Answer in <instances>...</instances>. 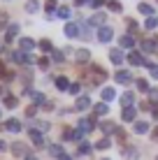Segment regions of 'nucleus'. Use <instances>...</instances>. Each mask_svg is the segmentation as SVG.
Returning a JSON list of instances; mask_svg holds the SVG:
<instances>
[{"instance_id":"f8f14e48","label":"nucleus","mask_w":158,"mask_h":160,"mask_svg":"<svg viewBox=\"0 0 158 160\" xmlns=\"http://www.w3.org/2000/svg\"><path fill=\"white\" fill-rule=\"evenodd\" d=\"M12 153H14V156H28V148H26V144H21V142H14V144H12Z\"/></svg>"},{"instance_id":"37998d69","label":"nucleus","mask_w":158,"mask_h":160,"mask_svg":"<svg viewBox=\"0 0 158 160\" xmlns=\"http://www.w3.org/2000/svg\"><path fill=\"white\" fill-rule=\"evenodd\" d=\"M58 16L61 19H70V7H61L58 9Z\"/></svg>"},{"instance_id":"f257e3e1","label":"nucleus","mask_w":158,"mask_h":160,"mask_svg":"<svg viewBox=\"0 0 158 160\" xmlns=\"http://www.w3.org/2000/svg\"><path fill=\"white\" fill-rule=\"evenodd\" d=\"M84 77H86V81H89L91 86H98V84H102V81L107 79V72L100 68V65H91L89 72H86Z\"/></svg>"},{"instance_id":"cd10ccee","label":"nucleus","mask_w":158,"mask_h":160,"mask_svg":"<svg viewBox=\"0 0 158 160\" xmlns=\"http://www.w3.org/2000/svg\"><path fill=\"white\" fill-rule=\"evenodd\" d=\"M16 104H19V98L16 95H5V107L7 109H14Z\"/></svg>"},{"instance_id":"de8ad7c7","label":"nucleus","mask_w":158,"mask_h":160,"mask_svg":"<svg viewBox=\"0 0 158 160\" xmlns=\"http://www.w3.org/2000/svg\"><path fill=\"white\" fill-rule=\"evenodd\" d=\"M149 95H151V100H154V104H158V88H151Z\"/></svg>"},{"instance_id":"bb28decb","label":"nucleus","mask_w":158,"mask_h":160,"mask_svg":"<svg viewBox=\"0 0 158 160\" xmlns=\"http://www.w3.org/2000/svg\"><path fill=\"white\" fill-rule=\"evenodd\" d=\"M137 9L146 16V19H149V16H154V7H151V5H146V2H140V7H137Z\"/></svg>"},{"instance_id":"a878e982","label":"nucleus","mask_w":158,"mask_h":160,"mask_svg":"<svg viewBox=\"0 0 158 160\" xmlns=\"http://www.w3.org/2000/svg\"><path fill=\"white\" fill-rule=\"evenodd\" d=\"M135 132H137V135L149 132V123H146V121H137V123H135Z\"/></svg>"},{"instance_id":"79ce46f5","label":"nucleus","mask_w":158,"mask_h":160,"mask_svg":"<svg viewBox=\"0 0 158 160\" xmlns=\"http://www.w3.org/2000/svg\"><path fill=\"white\" fill-rule=\"evenodd\" d=\"M51 58H54V63H63V58H65V56H63V53H61V51H56V49H54V53H51Z\"/></svg>"},{"instance_id":"1a4fd4ad","label":"nucleus","mask_w":158,"mask_h":160,"mask_svg":"<svg viewBox=\"0 0 158 160\" xmlns=\"http://www.w3.org/2000/svg\"><path fill=\"white\" fill-rule=\"evenodd\" d=\"M19 49H21V51H33V49H35V40H30V37H21V40H19Z\"/></svg>"},{"instance_id":"4468645a","label":"nucleus","mask_w":158,"mask_h":160,"mask_svg":"<svg viewBox=\"0 0 158 160\" xmlns=\"http://www.w3.org/2000/svg\"><path fill=\"white\" fill-rule=\"evenodd\" d=\"M0 79H3V81H12V79H14V72L5 68V63H3V60H0Z\"/></svg>"},{"instance_id":"7c9ffc66","label":"nucleus","mask_w":158,"mask_h":160,"mask_svg":"<svg viewBox=\"0 0 158 160\" xmlns=\"http://www.w3.org/2000/svg\"><path fill=\"white\" fill-rule=\"evenodd\" d=\"M40 49H42V51H47V53H54V44H51V40H40Z\"/></svg>"},{"instance_id":"f704fd0d","label":"nucleus","mask_w":158,"mask_h":160,"mask_svg":"<svg viewBox=\"0 0 158 160\" xmlns=\"http://www.w3.org/2000/svg\"><path fill=\"white\" fill-rule=\"evenodd\" d=\"M107 7H110L112 9V12H121V2H116V0H107Z\"/></svg>"},{"instance_id":"09e8293b","label":"nucleus","mask_w":158,"mask_h":160,"mask_svg":"<svg viewBox=\"0 0 158 160\" xmlns=\"http://www.w3.org/2000/svg\"><path fill=\"white\" fill-rule=\"evenodd\" d=\"M68 93H72V95H77V93H79V84H70Z\"/></svg>"},{"instance_id":"dca6fc26","label":"nucleus","mask_w":158,"mask_h":160,"mask_svg":"<svg viewBox=\"0 0 158 160\" xmlns=\"http://www.w3.org/2000/svg\"><path fill=\"white\" fill-rule=\"evenodd\" d=\"M119 100H121V104H123V107H133V102H135V93L126 91L121 98H119Z\"/></svg>"},{"instance_id":"72a5a7b5","label":"nucleus","mask_w":158,"mask_h":160,"mask_svg":"<svg viewBox=\"0 0 158 160\" xmlns=\"http://www.w3.org/2000/svg\"><path fill=\"white\" fill-rule=\"evenodd\" d=\"M91 151H93V146H91L89 142H81V144H79V153H81V156H86V153H91Z\"/></svg>"},{"instance_id":"13d9d810","label":"nucleus","mask_w":158,"mask_h":160,"mask_svg":"<svg viewBox=\"0 0 158 160\" xmlns=\"http://www.w3.org/2000/svg\"><path fill=\"white\" fill-rule=\"evenodd\" d=\"M26 160H37V156H33V153H28V156H26Z\"/></svg>"},{"instance_id":"2f4dec72","label":"nucleus","mask_w":158,"mask_h":160,"mask_svg":"<svg viewBox=\"0 0 158 160\" xmlns=\"http://www.w3.org/2000/svg\"><path fill=\"white\" fill-rule=\"evenodd\" d=\"M135 84H137V91H142V93H149V91H151V88H149V81H146V79H137Z\"/></svg>"},{"instance_id":"e433bc0d","label":"nucleus","mask_w":158,"mask_h":160,"mask_svg":"<svg viewBox=\"0 0 158 160\" xmlns=\"http://www.w3.org/2000/svg\"><path fill=\"white\" fill-rule=\"evenodd\" d=\"M110 144H112V142L107 139V137H102V139H100V142H98V144H95V148H100V151H105V148H110Z\"/></svg>"},{"instance_id":"c85d7f7f","label":"nucleus","mask_w":158,"mask_h":160,"mask_svg":"<svg viewBox=\"0 0 158 160\" xmlns=\"http://www.w3.org/2000/svg\"><path fill=\"white\" fill-rule=\"evenodd\" d=\"M100 130H102V132H107V135H110V132H116L119 128H116V125L112 123V121H105V123H100Z\"/></svg>"},{"instance_id":"9b49d317","label":"nucleus","mask_w":158,"mask_h":160,"mask_svg":"<svg viewBox=\"0 0 158 160\" xmlns=\"http://www.w3.org/2000/svg\"><path fill=\"white\" fill-rule=\"evenodd\" d=\"M156 47H158V37H151V40H144L142 42V51H146V53L156 51Z\"/></svg>"},{"instance_id":"9d476101","label":"nucleus","mask_w":158,"mask_h":160,"mask_svg":"<svg viewBox=\"0 0 158 160\" xmlns=\"http://www.w3.org/2000/svg\"><path fill=\"white\" fill-rule=\"evenodd\" d=\"M105 19H107L105 12H95V14L89 19V26H91V28H93V26H102V23H105Z\"/></svg>"},{"instance_id":"4be33fe9","label":"nucleus","mask_w":158,"mask_h":160,"mask_svg":"<svg viewBox=\"0 0 158 160\" xmlns=\"http://www.w3.org/2000/svg\"><path fill=\"white\" fill-rule=\"evenodd\" d=\"M128 63H130V65H142V63H144V58H142V53L133 51V53H128Z\"/></svg>"},{"instance_id":"ea45409f","label":"nucleus","mask_w":158,"mask_h":160,"mask_svg":"<svg viewBox=\"0 0 158 160\" xmlns=\"http://www.w3.org/2000/svg\"><path fill=\"white\" fill-rule=\"evenodd\" d=\"M123 156H126V158H135V156H137V151H135L133 146H126V148H123Z\"/></svg>"},{"instance_id":"473e14b6","label":"nucleus","mask_w":158,"mask_h":160,"mask_svg":"<svg viewBox=\"0 0 158 160\" xmlns=\"http://www.w3.org/2000/svg\"><path fill=\"white\" fill-rule=\"evenodd\" d=\"M56 7H58L56 0H47V2H44V9L49 12V16H51V12H56Z\"/></svg>"},{"instance_id":"39448f33","label":"nucleus","mask_w":158,"mask_h":160,"mask_svg":"<svg viewBox=\"0 0 158 160\" xmlns=\"http://www.w3.org/2000/svg\"><path fill=\"white\" fill-rule=\"evenodd\" d=\"M114 79H116L119 84H130V81H133V74H130L128 70H119V72L114 74Z\"/></svg>"},{"instance_id":"c756f323","label":"nucleus","mask_w":158,"mask_h":160,"mask_svg":"<svg viewBox=\"0 0 158 160\" xmlns=\"http://www.w3.org/2000/svg\"><path fill=\"white\" fill-rule=\"evenodd\" d=\"M37 9H40V2H37V0H28V2H26V12L28 14H35Z\"/></svg>"},{"instance_id":"5fc2aeb1","label":"nucleus","mask_w":158,"mask_h":160,"mask_svg":"<svg viewBox=\"0 0 158 160\" xmlns=\"http://www.w3.org/2000/svg\"><path fill=\"white\" fill-rule=\"evenodd\" d=\"M58 160H72V156H68V153H63V156L58 158Z\"/></svg>"},{"instance_id":"2eb2a0df","label":"nucleus","mask_w":158,"mask_h":160,"mask_svg":"<svg viewBox=\"0 0 158 160\" xmlns=\"http://www.w3.org/2000/svg\"><path fill=\"white\" fill-rule=\"evenodd\" d=\"M74 58H77V63H89L91 60V51L89 49H79V51L74 53Z\"/></svg>"},{"instance_id":"a19ab883","label":"nucleus","mask_w":158,"mask_h":160,"mask_svg":"<svg viewBox=\"0 0 158 160\" xmlns=\"http://www.w3.org/2000/svg\"><path fill=\"white\" fill-rule=\"evenodd\" d=\"M146 68H149L151 77H154V79H158V65H154V63H146Z\"/></svg>"},{"instance_id":"49530a36","label":"nucleus","mask_w":158,"mask_h":160,"mask_svg":"<svg viewBox=\"0 0 158 160\" xmlns=\"http://www.w3.org/2000/svg\"><path fill=\"white\" fill-rule=\"evenodd\" d=\"M37 65H40L42 70H47L49 68V58H37Z\"/></svg>"},{"instance_id":"4d7b16f0","label":"nucleus","mask_w":158,"mask_h":160,"mask_svg":"<svg viewBox=\"0 0 158 160\" xmlns=\"http://www.w3.org/2000/svg\"><path fill=\"white\" fill-rule=\"evenodd\" d=\"M5 148H7V144H5V142H3V139H0V153H3V151H5Z\"/></svg>"},{"instance_id":"c03bdc74","label":"nucleus","mask_w":158,"mask_h":160,"mask_svg":"<svg viewBox=\"0 0 158 160\" xmlns=\"http://www.w3.org/2000/svg\"><path fill=\"white\" fill-rule=\"evenodd\" d=\"M35 114H37V104H30V107L26 109V116H30V118H33Z\"/></svg>"},{"instance_id":"f03ea898","label":"nucleus","mask_w":158,"mask_h":160,"mask_svg":"<svg viewBox=\"0 0 158 160\" xmlns=\"http://www.w3.org/2000/svg\"><path fill=\"white\" fill-rule=\"evenodd\" d=\"M112 37H114V30L110 28V26H102L100 32H98V40H100L102 44H107V42H112Z\"/></svg>"},{"instance_id":"ddd939ff","label":"nucleus","mask_w":158,"mask_h":160,"mask_svg":"<svg viewBox=\"0 0 158 160\" xmlns=\"http://www.w3.org/2000/svg\"><path fill=\"white\" fill-rule=\"evenodd\" d=\"M110 60L114 65H121L123 63V53H121V49H110Z\"/></svg>"},{"instance_id":"b1692460","label":"nucleus","mask_w":158,"mask_h":160,"mask_svg":"<svg viewBox=\"0 0 158 160\" xmlns=\"http://www.w3.org/2000/svg\"><path fill=\"white\" fill-rule=\"evenodd\" d=\"M56 88H58V91H68V88H70L68 77H56Z\"/></svg>"},{"instance_id":"052dcab7","label":"nucleus","mask_w":158,"mask_h":160,"mask_svg":"<svg viewBox=\"0 0 158 160\" xmlns=\"http://www.w3.org/2000/svg\"><path fill=\"white\" fill-rule=\"evenodd\" d=\"M3 93H5V88H3V86H0V95H3Z\"/></svg>"},{"instance_id":"680f3d73","label":"nucleus","mask_w":158,"mask_h":160,"mask_svg":"<svg viewBox=\"0 0 158 160\" xmlns=\"http://www.w3.org/2000/svg\"><path fill=\"white\" fill-rule=\"evenodd\" d=\"M102 160H107V158H102Z\"/></svg>"},{"instance_id":"58836bf2","label":"nucleus","mask_w":158,"mask_h":160,"mask_svg":"<svg viewBox=\"0 0 158 160\" xmlns=\"http://www.w3.org/2000/svg\"><path fill=\"white\" fill-rule=\"evenodd\" d=\"M35 130L44 132V130H49V123H47V121H35Z\"/></svg>"},{"instance_id":"a211bd4d","label":"nucleus","mask_w":158,"mask_h":160,"mask_svg":"<svg viewBox=\"0 0 158 160\" xmlns=\"http://www.w3.org/2000/svg\"><path fill=\"white\" fill-rule=\"evenodd\" d=\"M65 35H68V37H79V35H81V32H79V26H77V23H68V26H65Z\"/></svg>"},{"instance_id":"3c124183","label":"nucleus","mask_w":158,"mask_h":160,"mask_svg":"<svg viewBox=\"0 0 158 160\" xmlns=\"http://www.w3.org/2000/svg\"><path fill=\"white\" fill-rule=\"evenodd\" d=\"M126 26H128L130 30H135V28H137V23H135V19H128V21H126Z\"/></svg>"},{"instance_id":"a18cd8bd","label":"nucleus","mask_w":158,"mask_h":160,"mask_svg":"<svg viewBox=\"0 0 158 160\" xmlns=\"http://www.w3.org/2000/svg\"><path fill=\"white\" fill-rule=\"evenodd\" d=\"M7 26V12H0V30Z\"/></svg>"},{"instance_id":"412c9836","label":"nucleus","mask_w":158,"mask_h":160,"mask_svg":"<svg viewBox=\"0 0 158 160\" xmlns=\"http://www.w3.org/2000/svg\"><path fill=\"white\" fill-rule=\"evenodd\" d=\"M116 98V91L110 86V88H102V102H112Z\"/></svg>"},{"instance_id":"4c0bfd02","label":"nucleus","mask_w":158,"mask_h":160,"mask_svg":"<svg viewBox=\"0 0 158 160\" xmlns=\"http://www.w3.org/2000/svg\"><path fill=\"white\" fill-rule=\"evenodd\" d=\"M156 26H158V19L149 16V19H146V23H144V28H146V30H151V28H156Z\"/></svg>"},{"instance_id":"8fccbe9b","label":"nucleus","mask_w":158,"mask_h":160,"mask_svg":"<svg viewBox=\"0 0 158 160\" xmlns=\"http://www.w3.org/2000/svg\"><path fill=\"white\" fill-rule=\"evenodd\" d=\"M72 132H74V130L65 128V130H63V139H72Z\"/></svg>"},{"instance_id":"864d4df0","label":"nucleus","mask_w":158,"mask_h":160,"mask_svg":"<svg viewBox=\"0 0 158 160\" xmlns=\"http://www.w3.org/2000/svg\"><path fill=\"white\" fill-rule=\"evenodd\" d=\"M151 114H154V118H158V104H154V107H151Z\"/></svg>"},{"instance_id":"7ed1b4c3","label":"nucleus","mask_w":158,"mask_h":160,"mask_svg":"<svg viewBox=\"0 0 158 160\" xmlns=\"http://www.w3.org/2000/svg\"><path fill=\"white\" fill-rule=\"evenodd\" d=\"M28 135H30V142H33L35 146H44V137H42V132H40V130L30 128V130H28Z\"/></svg>"},{"instance_id":"393cba45","label":"nucleus","mask_w":158,"mask_h":160,"mask_svg":"<svg viewBox=\"0 0 158 160\" xmlns=\"http://www.w3.org/2000/svg\"><path fill=\"white\" fill-rule=\"evenodd\" d=\"M5 125H7V130H9V132H21V123H19L16 118H9Z\"/></svg>"},{"instance_id":"603ef678","label":"nucleus","mask_w":158,"mask_h":160,"mask_svg":"<svg viewBox=\"0 0 158 160\" xmlns=\"http://www.w3.org/2000/svg\"><path fill=\"white\" fill-rule=\"evenodd\" d=\"M100 5H102V0H91V7H93V9H98Z\"/></svg>"},{"instance_id":"0eeeda50","label":"nucleus","mask_w":158,"mask_h":160,"mask_svg":"<svg viewBox=\"0 0 158 160\" xmlns=\"http://www.w3.org/2000/svg\"><path fill=\"white\" fill-rule=\"evenodd\" d=\"M89 107H91V98L89 95L77 98V102H74V109H77V112H84V109H89Z\"/></svg>"},{"instance_id":"5701e85b","label":"nucleus","mask_w":158,"mask_h":160,"mask_svg":"<svg viewBox=\"0 0 158 160\" xmlns=\"http://www.w3.org/2000/svg\"><path fill=\"white\" fill-rule=\"evenodd\" d=\"M49 156H51V158H61L63 156V146L61 144H51V146H49Z\"/></svg>"},{"instance_id":"bf43d9fd","label":"nucleus","mask_w":158,"mask_h":160,"mask_svg":"<svg viewBox=\"0 0 158 160\" xmlns=\"http://www.w3.org/2000/svg\"><path fill=\"white\" fill-rule=\"evenodd\" d=\"M154 139H156V142H158V128H156V130H154Z\"/></svg>"},{"instance_id":"c9c22d12","label":"nucleus","mask_w":158,"mask_h":160,"mask_svg":"<svg viewBox=\"0 0 158 160\" xmlns=\"http://www.w3.org/2000/svg\"><path fill=\"white\" fill-rule=\"evenodd\" d=\"M30 95H33V102H35V104H42V107H44V95H42V93H30Z\"/></svg>"},{"instance_id":"423d86ee","label":"nucleus","mask_w":158,"mask_h":160,"mask_svg":"<svg viewBox=\"0 0 158 160\" xmlns=\"http://www.w3.org/2000/svg\"><path fill=\"white\" fill-rule=\"evenodd\" d=\"M16 35H19V23H9L7 32H5V42H14Z\"/></svg>"},{"instance_id":"e2e57ef3","label":"nucleus","mask_w":158,"mask_h":160,"mask_svg":"<svg viewBox=\"0 0 158 160\" xmlns=\"http://www.w3.org/2000/svg\"><path fill=\"white\" fill-rule=\"evenodd\" d=\"M0 114H3V112H0Z\"/></svg>"},{"instance_id":"6e6552de","label":"nucleus","mask_w":158,"mask_h":160,"mask_svg":"<svg viewBox=\"0 0 158 160\" xmlns=\"http://www.w3.org/2000/svg\"><path fill=\"white\" fill-rule=\"evenodd\" d=\"M12 60H16L19 65H28V63H33V58L26 56V51H14V53H12Z\"/></svg>"},{"instance_id":"6e6d98bb","label":"nucleus","mask_w":158,"mask_h":160,"mask_svg":"<svg viewBox=\"0 0 158 160\" xmlns=\"http://www.w3.org/2000/svg\"><path fill=\"white\" fill-rule=\"evenodd\" d=\"M86 2H91V0H74V5H86Z\"/></svg>"},{"instance_id":"aec40b11","label":"nucleus","mask_w":158,"mask_h":160,"mask_svg":"<svg viewBox=\"0 0 158 160\" xmlns=\"http://www.w3.org/2000/svg\"><path fill=\"white\" fill-rule=\"evenodd\" d=\"M119 44H121V49H133L135 40H133V35H123L121 40H119Z\"/></svg>"},{"instance_id":"6ab92c4d","label":"nucleus","mask_w":158,"mask_h":160,"mask_svg":"<svg viewBox=\"0 0 158 160\" xmlns=\"http://www.w3.org/2000/svg\"><path fill=\"white\" fill-rule=\"evenodd\" d=\"M93 112H95V116H105V114L110 112V104H107V102H98L93 107Z\"/></svg>"},{"instance_id":"f3484780","label":"nucleus","mask_w":158,"mask_h":160,"mask_svg":"<svg viewBox=\"0 0 158 160\" xmlns=\"http://www.w3.org/2000/svg\"><path fill=\"white\" fill-rule=\"evenodd\" d=\"M121 118L126 121V123L135 121V107H123V112H121Z\"/></svg>"},{"instance_id":"20e7f679","label":"nucleus","mask_w":158,"mask_h":160,"mask_svg":"<svg viewBox=\"0 0 158 160\" xmlns=\"http://www.w3.org/2000/svg\"><path fill=\"white\" fill-rule=\"evenodd\" d=\"M95 128V116H91V118H81L79 121V130L81 132H91Z\"/></svg>"}]
</instances>
